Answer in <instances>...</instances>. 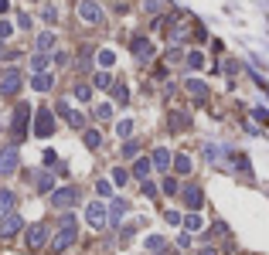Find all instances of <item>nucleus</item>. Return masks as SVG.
Masks as SVG:
<instances>
[{
	"label": "nucleus",
	"instance_id": "obj_1",
	"mask_svg": "<svg viewBox=\"0 0 269 255\" xmlns=\"http://www.w3.org/2000/svg\"><path fill=\"white\" fill-rule=\"evenodd\" d=\"M48 201H51V208H58V211H68L72 204H78V187H72V184L68 187H55Z\"/></svg>",
	"mask_w": 269,
	"mask_h": 255
},
{
	"label": "nucleus",
	"instance_id": "obj_2",
	"mask_svg": "<svg viewBox=\"0 0 269 255\" xmlns=\"http://www.w3.org/2000/svg\"><path fill=\"white\" fill-rule=\"evenodd\" d=\"M27 123H31V106H27V102H20L17 109H14V123H10V133H14L17 143L27 136Z\"/></svg>",
	"mask_w": 269,
	"mask_h": 255
},
{
	"label": "nucleus",
	"instance_id": "obj_3",
	"mask_svg": "<svg viewBox=\"0 0 269 255\" xmlns=\"http://www.w3.org/2000/svg\"><path fill=\"white\" fill-rule=\"evenodd\" d=\"M85 221H89L96 232H102V228L109 225V211H106V204H102V201H92V204H85Z\"/></svg>",
	"mask_w": 269,
	"mask_h": 255
},
{
	"label": "nucleus",
	"instance_id": "obj_4",
	"mask_svg": "<svg viewBox=\"0 0 269 255\" xmlns=\"http://www.w3.org/2000/svg\"><path fill=\"white\" fill-rule=\"evenodd\" d=\"M20 85H24V75H20L17 68H7V72H3V79H0V96H17L20 92Z\"/></svg>",
	"mask_w": 269,
	"mask_h": 255
},
{
	"label": "nucleus",
	"instance_id": "obj_5",
	"mask_svg": "<svg viewBox=\"0 0 269 255\" xmlns=\"http://www.w3.org/2000/svg\"><path fill=\"white\" fill-rule=\"evenodd\" d=\"M78 242V228H61L55 238H51V255H61L65 249H72Z\"/></svg>",
	"mask_w": 269,
	"mask_h": 255
},
{
	"label": "nucleus",
	"instance_id": "obj_6",
	"mask_svg": "<svg viewBox=\"0 0 269 255\" xmlns=\"http://www.w3.org/2000/svg\"><path fill=\"white\" fill-rule=\"evenodd\" d=\"M55 133V113L51 109H38V116H34V136H51Z\"/></svg>",
	"mask_w": 269,
	"mask_h": 255
},
{
	"label": "nucleus",
	"instance_id": "obj_7",
	"mask_svg": "<svg viewBox=\"0 0 269 255\" xmlns=\"http://www.w3.org/2000/svg\"><path fill=\"white\" fill-rule=\"evenodd\" d=\"M181 201H184V208L198 211V208L205 204V191H201L198 184H184V187H181Z\"/></svg>",
	"mask_w": 269,
	"mask_h": 255
},
{
	"label": "nucleus",
	"instance_id": "obj_8",
	"mask_svg": "<svg viewBox=\"0 0 269 255\" xmlns=\"http://www.w3.org/2000/svg\"><path fill=\"white\" fill-rule=\"evenodd\" d=\"M17 163H20L17 146H3V150H0V174H3V177L14 174V170H17Z\"/></svg>",
	"mask_w": 269,
	"mask_h": 255
},
{
	"label": "nucleus",
	"instance_id": "obj_9",
	"mask_svg": "<svg viewBox=\"0 0 269 255\" xmlns=\"http://www.w3.org/2000/svg\"><path fill=\"white\" fill-rule=\"evenodd\" d=\"M24 242H27V249H31V252L44 249V245H48V225H31V228H27V238H24Z\"/></svg>",
	"mask_w": 269,
	"mask_h": 255
},
{
	"label": "nucleus",
	"instance_id": "obj_10",
	"mask_svg": "<svg viewBox=\"0 0 269 255\" xmlns=\"http://www.w3.org/2000/svg\"><path fill=\"white\" fill-rule=\"evenodd\" d=\"M78 17L85 20V24H99L102 20V7H99L96 0H82L78 3Z\"/></svg>",
	"mask_w": 269,
	"mask_h": 255
},
{
	"label": "nucleus",
	"instance_id": "obj_11",
	"mask_svg": "<svg viewBox=\"0 0 269 255\" xmlns=\"http://www.w3.org/2000/svg\"><path fill=\"white\" fill-rule=\"evenodd\" d=\"M55 109H58V116H65V119H68V126H75V129H85V116H82V113H75V109H72V106H68L65 99L58 102Z\"/></svg>",
	"mask_w": 269,
	"mask_h": 255
},
{
	"label": "nucleus",
	"instance_id": "obj_12",
	"mask_svg": "<svg viewBox=\"0 0 269 255\" xmlns=\"http://www.w3.org/2000/svg\"><path fill=\"white\" fill-rule=\"evenodd\" d=\"M20 228H24L20 215H7V218H0V238H14Z\"/></svg>",
	"mask_w": 269,
	"mask_h": 255
},
{
	"label": "nucleus",
	"instance_id": "obj_13",
	"mask_svg": "<svg viewBox=\"0 0 269 255\" xmlns=\"http://www.w3.org/2000/svg\"><path fill=\"white\" fill-rule=\"evenodd\" d=\"M130 51H133L140 61L154 58V44H150V38H133V44H130Z\"/></svg>",
	"mask_w": 269,
	"mask_h": 255
},
{
	"label": "nucleus",
	"instance_id": "obj_14",
	"mask_svg": "<svg viewBox=\"0 0 269 255\" xmlns=\"http://www.w3.org/2000/svg\"><path fill=\"white\" fill-rule=\"evenodd\" d=\"M14 204H17V197H14V191H0V218L14 215Z\"/></svg>",
	"mask_w": 269,
	"mask_h": 255
},
{
	"label": "nucleus",
	"instance_id": "obj_15",
	"mask_svg": "<svg viewBox=\"0 0 269 255\" xmlns=\"http://www.w3.org/2000/svg\"><path fill=\"white\" fill-rule=\"evenodd\" d=\"M171 150H164V146H160V150H154V157H150V163H154L157 170H167V167H171Z\"/></svg>",
	"mask_w": 269,
	"mask_h": 255
},
{
	"label": "nucleus",
	"instance_id": "obj_16",
	"mask_svg": "<svg viewBox=\"0 0 269 255\" xmlns=\"http://www.w3.org/2000/svg\"><path fill=\"white\" fill-rule=\"evenodd\" d=\"M31 85H34L38 92H48V89L55 85V75H51V72H38V75L31 79Z\"/></svg>",
	"mask_w": 269,
	"mask_h": 255
},
{
	"label": "nucleus",
	"instance_id": "obj_17",
	"mask_svg": "<svg viewBox=\"0 0 269 255\" xmlns=\"http://www.w3.org/2000/svg\"><path fill=\"white\" fill-rule=\"evenodd\" d=\"M184 92H191L194 99H205V96H208V85L198 82V79H188V82H184Z\"/></svg>",
	"mask_w": 269,
	"mask_h": 255
},
{
	"label": "nucleus",
	"instance_id": "obj_18",
	"mask_svg": "<svg viewBox=\"0 0 269 255\" xmlns=\"http://www.w3.org/2000/svg\"><path fill=\"white\" fill-rule=\"evenodd\" d=\"M106 211H109V225H116L119 218L126 215V201H123V197H116V201L109 204V208H106Z\"/></svg>",
	"mask_w": 269,
	"mask_h": 255
},
{
	"label": "nucleus",
	"instance_id": "obj_19",
	"mask_svg": "<svg viewBox=\"0 0 269 255\" xmlns=\"http://www.w3.org/2000/svg\"><path fill=\"white\" fill-rule=\"evenodd\" d=\"M34 44H38V55H48V51L55 48V34H51V31H44V34H38Z\"/></svg>",
	"mask_w": 269,
	"mask_h": 255
},
{
	"label": "nucleus",
	"instance_id": "obj_20",
	"mask_svg": "<svg viewBox=\"0 0 269 255\" xmlns=\"http://www.w3.org/2000/svg\"><path fill=\"white\" fill-rule=\"evenodd\" d=\"M171 163H174V170H177V174H191V167H194L188 153H177V157H174Z\"/></svg>",
	"mask_w": 269,
	"mask_h": 255
},
{
	"label": "nucleus",
	"instance_id": "obj_21",
	"mask_svg": "<svg viewBox=\"0 0 269 255\" xmlns=\"http://www.w3.org/2000/svg\"><path fill=\"white\" fill-rule=\"evenodd\" d=\"M150 167H154L150 160H140V157H136V160H133V177H136V180H147V174H150Z\"/></svg>",
	"mask_w": 269,
	"mask_h": 255
},
{
	"label": "nucleus",
	"instance_id": "obj_22",
	"mask_svg": "<svg viewBox=\"0 0 269 255\" xmlns=\"http://www.w3.org/2000/svg\"><path fill=\"white\" fill-rule=\"evenodd\" d=\"M184 65H188L191 72H198V68H205V55H201V51H188V55H184Z\"/></svg>",
	"mask_w": 269,
	"mask_h": 255
},
{
	"label": "nucleus",
	"instance_id": "obj_23",
	"mask_svg": "<svg viewBox=\"0 0 269 255\" xmlns=\"http://www.w3.org/2000/svg\"><path fill=\"white\" fill-rule=\"evenodd\" d=\"M82 139H85V146H89V150H99V146H102V133H99V129H85Z\"/></svg>",
	"mask_w": 269,
	"mask_h": 255
},
{
	"label": "nucleus",
	"instance_id": "obj_24",
	"mask_svg": "<svg viewBox=\"0 0 269 255\" xmlns=\"http://www.w3.org/2000/svg\"><path fill=\"white\" fill-rule=\"evenodd\" d=\"M188 126H191L188 113H171V129H188Z\"/></svg>",
	"mask_w": 269,
	"mask_h": 255
},
{
	"label": "nucleus",
	"instance_id": "obj_25",
	"mask_svg": "<svg viewBox=\"0 0 269 255\" xmlns=\"http://www.w3.org/2000/svg\"><path fill=\"white\" fill-rule=\"evenodd\" d=\"M116 133L123 139H130L133 136V119H119V123H116Z\"/></svg>",
	"mask_w": 269,
	"mask_h": 255
},
{
	"label": "nucleus",
	"instance_id": "obj_26",
	"mask_svg": "<svg viewBox=\"0 0 269 255\" xmlns=\"http://www.w3.org/2000/svg\"><path fill=\"white\" fill-rule=\"evenodd\" d=\"M181 221H184V228H188V232H201V228H205V225H201V218L194 215V211L188 218H181Z\"/></svg>",
	"mask_w": 269,
	"mask_h": 255
},
{
	"label": "nucleus",
	"instance_id": "obj_27",
	"mask_svg": "<svg viewBox=\"0 0 269 255\" xmlns=\"http://www.w3.org/2000/svg\"><path fill=\"white\" fill-rule=\"evenodd\" d=\"M96 61H99V68H109V65H113V61H116V55H113V51H109V48H102V51H99V55H96Z\"/></svg>",
	"mask_w": 269,
	"mask_h": 255
},
{
	"label": "nucleus",
	"instance_id": "obj_28",
	"mask_svg": "<svg viewBox=\"0 0 269 255\" xmlns=\"http://www.w3.org/2000/svg\"><path fill=\"white\" fill-rule=\"evenodd\" d=\"M109 180H113L116 187H123V184L130 180V170H123V167H116V170H113V177H109Z\"/></svg>",
	"mask_w": 269,
	"mask_h": 255
},
{
	"label": "nucleus",
	"instance_id": "obj_29",
	"mask_svg": "<svg viewBox=\"0 0 269 255\" xmlns=\"http://www.w3.org/2000/svg\"><path fill=\"white\" fill-rule=\"evenodd\" d=\"M92 85H96V89H109V85H113V79H109V72H96V79H92Z\"/></svg>",
	"mask_w": 269,
	"mask_h": 255
},
{
	"label": "nucleus",
	"instance_id": "obj_30",
	"mask_svg": "<svg viewBox=\"0 0 269 255\" xmlns=\"http://www.w3.org/2000/svg\"><path fill=\"white\" fill-rule=\"evenodd\" d=\"M160 191H164V194H181V184H177L174 177H167V180L160 184Z\"/></svg>",
	"mask_w": 269,
	"mask_h": 255
},
{
	"label": "nucleus",
	"instance_id": "obj_31",
	"mask_svg": "<svg viewBox=\"0 0 269 255\" xmlns=\"http://www.w3.org/2000/svg\"><path fill=\"white\" fill-rule=\"evenodd\" d=\"M38 191H44V194H48V191H55V177H51V174H41Z\"/></svg>",
	"mask_w": 269,
	"mask_h": 255
},
{
	"label": "nucleus",
	"instance_id": "obj_32",
	"mask_svg": "<svg viewBox=\"0 0 269 255\" xmlns=\"http://www.w3.org/2000/svg\"><path fill=\"white\" fill-rule=\"evenodd\" d=\"M41 17H44V24H55V20H58V10L51 7V3H44V7H41Z\"/></svg>",
	"mask_w": 269,
	"mask_h": 255
},
{
	"label": "nucleus",
	"instance_id": "obj_33",
	"mask_svg": "<svg viewBox=\"0 0 269 255\" xmlns=\"http://www.w3.org/2000/svg\"><path fill=\"white\" fill-rule=\"evenodd\" d=\"M96 194L99 197H109V194H113V180H96Z\"/></svg>",
	"mask_w": 269,
	"mask_h": 255
},
{
	"label": "nucleus",
	"instance_id": "obj_34",
	"mask_svg": "<svg viewBox=\"0 0 269 255\" xmlns=\"http://www.w3.org/2000/svg\"><path fill=\"white\" fill-rule=\"evenodd\" d=\"M96 119H99V123H102V119H113V106H109V102L96 106Z\"/></svg>",
	"mask_w": 269,
	"mask_h": 255
},
{
	"label": "nucleus",
	"instance_id": "obj_35",
	"mask_svg": "<svg viewBox=\"0 0 269 255\" xmlns=\"http://www.w3.org/2000/svg\"><path fill=\"white\" fill-rule=\"evenodd\" d=\"M113 99H116V102H119V106H123V102H130V89H126V85H116Z\"/></svg>",
	"mask_w": 269,
	"mask_h": 255
},
{
	"label": "nucleus",
	"instance_id": "obj_36",
	"mask_svg": "<svg viewBox=\"0 0 269 255\" xmlns=\"http://www.w3.org/2000/svg\"><path fill=\"white\" fill-rule=\"evenodd\" d=\"M136 153H140V146H136L133 139H130V143H123V157H126V160H136Z\"/></svg>",
	"mask_w": 269,
	"mask_h": 255
},
{
	"label": "nucleus",
	"instance_id": "obj_37",
	"mask_svg": "<svg viewBox=\"0 0 269 255\" xmlns=\"http://www.w3.org/2000/svg\"><path fill=\"white\" fill-rule=\"evenodd\" d=\"M31 68H34V72H44V68H48V55H34V58H31Z\"/></svg>",
	"mask_w": 269,
	"mask_h": 255
},
{
	"label": "nucleus",
	"instance_id": "obj_38",
	"mask_svg": "<svg viewBox=\"0 0 269 255\" xmlns=\"http://www.w3.org/2000/svg\"><path fill=\"white\" fill-rule=\"evenodd\" d=\"M147 249H150V252H160V249H164V238H160V235H150V238H147Z\"/></svg>",
	"mask_w": 269,
	"mask_h": 255
},
{
	"label": "nucleus",
	"instance_id": "obj_39",
	"mask_svg": "<svg viewBox=\"0 0 269 255\" xmlns=\"http://www.w3.org/2000/svg\"><path fill=\"white\" fill-rule=\"evenodd\" d=\"M89 96H92V89H89V85H75V99L89 102Z\"/></svg>",
	"mask_w": 269,
	"mask_h": 255
},
{
	"label": "nucleus",
	"instance_id": "obj_40",
	"mask_svg": "<svg viewBox=\"0 0 269 255\" xmlns=\"http://www.w3.org/2000/svg\"><path fill=\"white\" fill-rule=\"evenodd\" d=\"M235 167H239V170H242L246 177H252V170H249V160H246V157H235Z\"/></svg>",
	"mask_w": 269,
	"mask_h": 255
},
{
	"label": "nucleus",
	"instance_id": "obj_41",
	"mask_svg": "<svg viewBox=\"0 0 269 255\" xmlns=\"http://www.w3.org/2000/svg\"><path fill=\"white\" fill-rule=\"evenodd\" d=\"M143 194H147V197H157V184H154V180H143Z\"/></svg>",
	"mask_w": 269,
	"mask_h": 255
},
{
	"label": "nucleus",
	"instance_id": "obj_42",
	"mask_svg": "<svg viewBox=\"0 0 269 255\" xmlns=\"http://www.w3.org/2000/svg\"><path fill=\"white\" fill-rule=\"evenodd\" d=\"M218 153H222V150H218V146H212V143L205 146V157H208V160H218Z\"/></svg>",
	"mask_w": 269,
	"mask_h": 255
},
{
	"label": "nucleus",
	"instance_id": "obj_43",
	"mask_svg": "<svg viewBox=\"0 0 269 255\" xmlns=\"http://www.w3.org/2000/svg\"><path fill=\"white\" fill-rule=\"evenodd\" d=\"M10 31H14V27H10V24L3 20V24H0V41H3V38H10Z\"/></svg>",
	"mask_w": 269,
	"mask_h": 255
},
{
	"label": "nucleus",
	"instance_id": "obj_44",
	"mask_svg": "<svg viewBox=\"0 0 269 255\" xmlns=\"http://www.w3.org/2000/svg\"><path fill=\"white\" fill-rule=\"evenodd\" d=\"M177 245H181V249H188V245H191V235H188V232H184V235H177Z\"/></svg>",
	"mask_w": 269,
	"mask_h": 255
},
{
	"label": "nucleus",
	"instance_id": "obj_45",
	"mask_svg": "<svg viewBox=\"0 0 269 255\" xmlns=\"http://www.w3.org/2000/svg\"><path fill=\"white\" fill-rule=\"evenodd\" d=\"M164 218H167L171 225H181V215H177V211H167V215H164Z\"/></svg>",
	"mask_w": 269,
	"mask_h": 255
},
{
	"label": "nucleus",
	"instance_id": "obj_46",
	"mask_svg": "<svg viewBox=\"0 0 269 255\" xmlns=\"http://www.w3.org/2000/svg\"><path fill=\"white\" fill-rule=\"evenodd\" d=\"M198 255H218V252H215L212 245H205V249H198Z\"/></svg>",
	"mask_w": 269,
	"mask_h": 255
},
{
	"label": "nucleus",
	"instance_id": "obj_47",
	"mask_svg": "<svg viewBox=\"0 0 269 255\" xmlns=\"http://www.w3.org/2000/svg\"><path fill=\"white\" fill-rule=\"evenodd\" d=\"M3 10H7V0H0V14H3Z\"/></svg>",
	"mask_w": 269,
	"mask_h": 255
},
{
	"label": "nucleus",
	"instance_id": "obj_48",
	"mask_svg": "<svg viewBox=\"0 0 269 255\" xmlns=\"http://www.w3.org/2000/svg\"><path fill=\"white\" fill-rule=\"evenodd\" d=\"M0 51H3V41H0Z\"/></svg>",
	"mask_w": 269,
	"mask_h": 255
}]
</instances>
